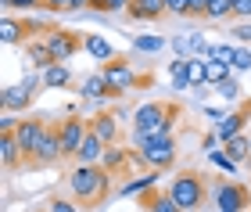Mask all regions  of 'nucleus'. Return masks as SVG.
<instances>
[{"label":"nucleus","instance_id":"f257e3e1","mask_svg":"<svg viewBox=\"0 0 251 212\" xmlns=\"http://www.w3.org/2000/svg\"><path fill=\"white\" fill-rule=\"evenodd\" d=\"M111 176L115 173H108L104 165H83V162H75V169L68 173V198H75L83 209H97L100 202L108 198L111 191Z\"/></svg>","mask_w":251,"mask_h":212},{"label":"nucleus","instance_id":"f03ea898","mask_svg":"<svg viewBox=\"0 0 251 212\" xmlns=\"http://www.w3.org/2000/svg\"><path fill=\"white\" fill-rule=\"evenodd\" d=\"M179 119V105L176 101H144L140 108L133 111V140L136 148L154 137H162V133H173Z\"/></svg>","mask_w":251,"mask_h":212},{"label":"nucleus","instance_id":"7ed1b4c3","mask_svg":"<svg viewBox=\"0 0 251 212\" xmlns=\"http://www.w3.org/2000/svg\"><path fill=\"white\" fill-rule=\"evenodd\" d=\"M208 180H204L201 169H183L176 173L173 180H169V194L176 198V205L183 212H201L204 205H208Z\"/></svg>","mask_w":251,"mask_h":212},{"label":"nucleus","instance_id":"20e7f679","mask_svg":"<svg viewBox=\"0 0 251 212\" xmlns=\"http://www.w3.org/2000/svg\"><path fill=\"white\" fill-rule=\"evenodd\" d=\"M208 205L215 212H244V209H251V187L241 180H212Z\"/></svg>","mask_w":251,"mask_h":212},{"label":"nucleus","instance_id":"39448f33","mask_svg":"<svg viewBox=\"0 0 251 212\" xmlns=\"http://www.w3.org/2000/svg\"><path fill=\"white\" fill-rule=\"evenodd\" d=\"M136 159H140L151 173L173 169V165H176V137H173V133H162V137L140 144V148H136Z\"/></svg>","mask_w":251,"mask_h":212},{"label":"nucleus","instance_id":"423d86ee","mask_svg":"<svg viewBox=\"0 0 251 212\" xmlns=\"http://www.w3.org/2000/svg\"><path fill=\"white\" fill-rule=\"evenodd\" d=\"M47 126H50V115H25V119L15 122V130H11V133H15L18 148H22V155H25V165H29V159H32V151L40 148Z\"/></svg>","mask_w":251,"mask_h":212},{"label":"nucleus","instance_id":"0eeeda50","mask_svg":"<svg viewBox=\"0 0 251 212\" xmlns=\"http://www.w3.org/2000/svg\"><path fill=\"white\" fill-rule=\"evenodd\" d=\"M36 86H43L40 76H25L22 83L15 86H4V94H0V105H4V111H25L32 101H36Z\"/></svg>","mask_w":251,"mask_h":212},{"label":"nucleus","instance_id":"6e6552de","mask_svg":"<svg viewBox=\"0 0 251 212\" xmlns=\"http://www.w3.org/2000/svg\"><path fill=\"white\" fill-rule=\"evenodd\" d=\"M100 72H104V80H108V86H111V94H115V97L129 94V90H136V83H140L136 69H133L129 61H122V58L108 61V65H100Z\"/></svg>","mask_w":251,"mask_h":212},{"label":"nucleus","instance_id":"1a4fd4ad","mask_svg":"<svg viewBox=\"0 0 251 212\" xmlns=\"http://www.w3.org/2000/svg\"><path fill=\"white\" fill-rule=\"evenodd\" d=\"M86 130H90V122H83L79 115H65L58 122V137H61V159H75L79 148H83V140H86Z\"/></svg>","mask_w":251,"mask_h":212},{"label":"nucleus","instance_id":"9d476101","mask_svg":"<svg viewBox=\"0 0 251 212\" xmlns=\"http://www.w3.org/2000/svg\"><path fill=\"white\" fill-rule=\"evenodd\" d=\"M43 43L50 47V54H54L58 65H65L68 58H75V54L83 51V36L72 32V29H50L47 36H43Z\"/></svg>","mask_w":251,"mask_h":212},{"label":"nucleus","instance_id":"9b49d317","mask_svg":"<svg viewBox=\"0 0 251 212\" xmlns=\"http://www.w3.org/2000/svg\"><path fill=\"white\" fill-rule=\"evenodd\" d=\"M54 162H61V137H58V122H50L47 133H43V140H40V148L32 151V159H29V169H47V165Z\"/></svg>","mask_w":251,"mask_h":212},{"label":"nucleus","instance_id":"f8f14e48","mask_svg":"<svg viewBox=\"0 0 251 212\" xmlns=\"http://www.w3.org/2000/svg\"><path fill=\"white\" fill-rule=\"evenodd\" d=\"M251 122V105L248 108H237V111H230V115H223L219 122H215V137H219L223 144L230 140V137H237V133H244V126Z\"/></svg>","mask_w":251,"mask_h":212},{"label":"nucleus","instance_id":"ddd939ff","mask_svg":"<svg viewBox=\"0 0 251 212\" xmlns=\"http://www.w3.org/2000/svg\"><path fill=\"white\" fill-rule=\"evenodd\" d=\"M126 15L133 22H162L169 15V7H165V0H133Z\"/></svg>","mask_w":251,"mask_h":212},{"label":"nucleus","instance_id":"4468645a","mask_svg":"<svg viewBox=\"0 0 251 212\" xmlns=\"http://www.w3.org/2000/svg\"><path fill=\"white\" fill-rule=\"evenodd\" d=\"M140 205H144V212H183L176 205V198L169 194V187L162 191V187H151V191H144L140 194Z\"/></svg>","mask_w":251,"mask_h":212},{"label":"nucleus","instance_id":"2eb2a0df","mask_svg":"<svg viewBox=\"0 0 251 212\" xmlns=\"http://www.w3.org/2000/svg\"><path fill=\"white\" fill-rule=\"evenodd\" d=\"M0 162H4V169H18V165H25V155H22L18 140L11 130H0Z\"/></svg>","mask_w":251,"mask_h":212},{"label":"nucleus","instance_id":"dca6fc26","mask_svg":"<svg viewBox=\"0 0 251 212\" xmlns=\"http://www.w3.org/2000/svg\"><path fill=\"white\" fill-rule=\"evenodd\" d=\"M83 51H86L94 61H100V65H108V61H115V58H119L115 47H111L104 36H97V32H86V36H83Z\"/></svg>","mask_w":251,"mask_h":212},{"label":"nucleus","instance_id":"f3484780","mask_svg":"<svg viewBox=\"0 0 251 212\" xmlns=\"http://www.w3.org/2000/svg\"><path fill=\"white\" fill-rule=\"evenodd\" d=\"M104 151H108V144L100 140L97 133H90V130H86V140H83V148H79L75 162H83V165H100V159H104Z\"/></svg>","mask_w":251,"mask_h":212},{"label":"nucleus","instance_id":"a211bd4d","mask_svg":"<svg viewBox=\"0 0 251 212\" xmlns=\"http://www.w3.org/2000/svg\"><path fill=\"white\" fill-rule=\"evenodd\" d=\"M90 133H97L108 148H115V140H119V122H115V115H108V111L94 115V119H90Z\"/></svg>","mask_w":251,"mask_h":212},{"label":"nucleus","instance_id":"6ab92c4d","mask_svg":"<svg viewBox=\"0 0 251 212\" xmlns=\"http://www.w3.org/2000/svg\"><path fill=\"white\" fill-rule=\"evenodd\" d=\"M79 94L90 97V101H100V97H111V86L104 80V72H90L83 83H79Z\"/></svg>","mask_w":251,"mask_h":212},{"label":"nucleus","instance_id":"aec40b11","mask_svg":"<svg viewBox=\"0 0 251 212\" xmlns=\"http://www.w3.org/2000/svg\"><path fill=\"white\" fill-rule=\"evenodd\" d=\"M173 51H179L183 58H198V54H208V43H204L201 32H187V36L173 40Z\"/></svg>","mask_w":251,"mask_h":212},{"label":"nucleus","instance_id":"412c9836","mask_svg":"<svg viewBox=\"0 0 251 212\" xmlns=\"http://www.w3.org/2000/svg\"><path fill=\"white\" fill-rule=\"evenodd\" d=\"M223 148H226V155H230L237 165H244V162L251 165V137H248V133H237V137H230Z\"/></svg>","mask_w":251,"mask_h":212},{"label":"nucleus","instance_id":"4be33fe9","mask_svg":"<svg viewBox=\"0 0 251 212\" xmlns=\"http://www.w3.org/2000/svg\"><path fill=\"white\" fill-rule=\"evenodd\" d=\"M40 80H43L47 90H61V86L72 83V69H68V65H50V69L40 72Z\"/></svg>","mask_w":251,"mask_h":212},{"label":"nucleus","instance_id":"5701e85b","mask_svg":"<svg viewBox=\"0 0 251 212\" xmlns=\"http://www.w3.org/2000/svg\"><path fill=\"white\" fill-rule=\"evenodd\" d=\"M25 54H29V61L36 65L40 72L50 69V65H58V61H54V54H50V47H47L43 40H29V43H25Z\"/></svg>","mask_w":251,"mask_h":212},{"label":"nucleus","instance_id":"b1692460","mask_svg":"<svg viewBox=\"0 0 251 212\" xmlns=\"http://www.w3.org/2000/svg\"><path fill=\"white\" fill-rule=\"evenodd\" d=\"M226 18H233V0H208L204 22H226Z\"/></svg>","mask_w":251,"mask_h":212},{"label":"nucleus","instance_id":"393cba45","mask_svg":"<svg viewBox=\"0 0 251 212\" xmlns=\"http://www.w3.org/2000/svg\"><path fill=\"white\" fill-rule=\"evenodd\" d=\"M154 184H158V173H144V176H136V180L122 184V187H119V194H136V191H151Z\"/></svg>","mask_w":251,"mask_h":212},{"label":"nucleus","instance_id":"a878e982","mask_svg":"<svg viewBox=\"0 0 251 212\" xmlns=\"http://www.w3.org/2000/svg\"><path fill=\"white\" fill-rule=\"evenodd\" d=\"M94 0H43V7L54 11V15H65V11H79V7H90Z\"/></svg>","mask_w":251,"mask_h":212},{"label":"nucleus","instance_id":"bb28decb","mask_svg":"<svg viewBox=\"0 0 251 212\" xmlns=\"http://www.w3.org/2000/svg\"><path fill=\"white\" fill-rule=\"evenodd\" d=\"M204 72H208V83H215L219 86L223 80H230V72H233V65H223V61H204Z\"/></svg>","mask_w":251,"mask_h":212},{"label":"nucleus","instance_id":"cd10ccee","mask_svg":"<svg viewBox=\"0 0 251 212\" xmlns=\"http://www.w3.org/2000/svg\"><path fill=\"white\" fill-rule=\"evenodd\" d=\"M43 209H47V212H83L75 198H61V194L47 198V202H43Z\"/></svg>","mask_w":251,"mask_h":212},{"label":"nucleus","instance_id":"c85d7f7f","mask_svg":"<svg viewBox=\"0 0 251 212\" xmlns=\"http://www.w3.org/2000/svg\"><path fill=\"white\" fill-rule=\"evenodd\" d=\"M208 58L212 61H223V65H233L237 47H230V43H208Z\"/></svg>","mask_w":251,"mask_h":212},{"label":"nucleus","instance_id":"c756f323","mask_svg":"<svg viewBox=\"0 0 251 212\" xmlns=\"http://www.w3.org/2000/svg\"><path fill=\"white\" fill-rule=\"evenodd\" d=\"M126 162H129V155H126V151H119V148H108V151H104V159H100V165H104L108 173H119Z\"/></svg>","mask_w":251,"mask_h":212},{"label":"nucleus","instance_id":"7c9ffc66","mask_svg":"<svg viewBox=\"0 0 251 212\" xmlns=\"http://www.w3.org/2000/svg\"><path fill=\"white\" fill-rule=\"evenodd\" d=\"M187 80H190V86L208 83V72H204V61L201 58H187Z\"/></svg>","mask_w":251,"mask_h":212},{"label":"nucleus","instance_id":"2f4dec72","mask_svg":"<svg viewBox=\"0 0 251 212\" xmlns=\"http://www.w3.org/2000/svg\"><path fill=\"white\" fill-rule=\"evenodd\" d=\"M173 90H190V80H187V58H179V61H173Z\"/></svg>","mask_w":251,"mask_h":212},{"label":"nucleus","instance_id":"473e14b6","mask_svg":"<svg viewBox=\"0 0 251 212\" xmlns=\"http://www.w3.org/2000/svg\"><path fill=\"white\" fill-rule=\"evenodd\" d=\"M133 0H94V11H104V15H115V11H129Z\"/></svg>","mask_w":251,"mask_h":212},{"label":"nucleus","instance_id":"72a5a7b5","mask_svg":"<svg viewBox=\"0 0 251 212\" xmlns=\"http://www.w3.org/2000/svg\"><path fill=\"white\" fill-rule=\"evenodd\" d=\"M133 47H136V51L154 54V51H162V47H165V40H162V36H136V40H133Z\"/></svg>","mask_w":251,"mask_h":212},{"label":"nucleus","instance_id":"f704fd0d","mask_svg":"<svg viewBox=\"0 0 251 212\" xmlns=\"http://www.w3.org/2000/svg\"><path fill=\"white\" fill-rule=\"evenodd\" d=\"M208 159H212V165H219V169H226V173H237V162H233L226 151H212Z\"/></svg>","mask_w":251,"mask_h":212},{"label":"nucleus","instance_id":"c9c22d12","mask_svg":"<svg viewBox=\"0 0 251 212\" xmlns=\"http://www.w3.org/2000/svg\"><path fill=\"white\" fill-rule=\"evenodd\" d=\"M165 7L176 18H190V0H165Z\"/></svg>","mask_w":251,"mask_h":212},{"label":"nucleus","instance_id":"e433bc0d","mask_svg":"<svg viewBox=\"0 0 251 212\" xmlns=\"http://www.w3.org/2000/svg\"><path fill=\"white\" fill-rule=\"evenodd\" d=\"M215 90H219L226 101H237V97H241V86H237V80H223L219 86H215Z\"/></svg>","mask_w":251,"mask_h":212},{"label":"nucleus","instance_id":"4c0bfd02","mask_svg":"<svg viewBox=\"0 0 251 212\" xmlns=\"http://www.w3.org/2000/svg\"><path fill=\"white\" fill-rule=\"evenodd\" d=\"M4 7L7 11H36V7H43V0H4Z\"/></svg>","mask_w":251,"mask_h":212},{"label":"nucleus","instance_id":"58836bf2","mask_svg":"<svg viewBox=\"0 0 251 212\" xmlns=\"http://www.w3.org/2000/svg\"><path fill=\"white\" fill-rule=\"evenodd\" d=\"M233 69H237V72H244V69H251V51H248V47H237Z\"/></svg>","mask_w":251,"mask_h":212},{"label":"nucleus","instance_id":"ea45409f","mask_svg":"<svg viewBox=\"0 0 251 212\" xmlns=\"http://www.w3.org/2000/svg\"><path fill=\"white\" fill-rule=\"evenodd\" d=\"M233 18H251V0H233Z\"/></svg>","mask_w":251,"mask_h":212},{"label":"nucleus","instance_id":"a19ab883","mask_svg":"<svg viewBox=\"0 0 251 212\" xmlns=\"http://www.w3.org/2000/svg\"><path fill=\"white\" fill-rule=\"evenodd\" d=\"M208 11V0H190V18H204Z\"/></svg>","mask_w":251,"mask_h":212},{"label":"nucleus","instance_id":"79ce46f5","mask_svg":"<svg viewBox=\"0 0 251 212\" xmlns=\"http://www.w3.org/2000/svg\"><path fill=\"white\" fill-rule=\"evenodd\" d=\"M201 144H204V151L212 155V151H219V144H223V140L215 137V133H208V137H201Z\"/></svg>","mask_w":251,"mask_h":212},{"label":"nucleus","instance_id":"37998d69","mask_svg":"<svg viewBox=\"0 0 251 212\" xmlns=\"http://www.w3.org/2000/svg\"><path fill=\"white\" fill-rule=\"evenodd\" d=\"M233 32H237V40H244V43L251 40V26H248V22H241V26H237Z\"/></svg>","mask_w":251,"mask_h":212},{"label":"nucleus","instance_id":"c03bdc74","mask_svg":"<svg viewBox=\"0 0 251 212\" xmlns=\"http://www.w3.org/2000/svg\"><path fill=\"white\" fill-rule=\"evenodd\" d=\"M32 212H47V209H32Z\"/></svg>","mask_w":251,"mask_h":212},{"label":"nucleus","instance_id":"a18cd8bd","mask_svg":"<svg viewBox=\"0 0 251 212\" xmlns=\"http://www.w3.org/2000/svg\"><path fill=\"white\" fill-rule=\"evenodd\" d=\"M248 137H251V130H248Z\"/></svg>","mask_w":251,"mask_h":212}]
</instances>
